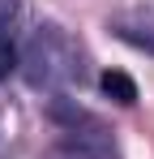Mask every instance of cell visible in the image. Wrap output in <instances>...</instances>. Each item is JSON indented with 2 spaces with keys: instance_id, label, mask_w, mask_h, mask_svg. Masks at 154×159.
<instances>
[{
  "instance_id": "cell-1",
  "label": "cell",
  "mask_w": 154,
  "mask_h": 159,
  "mask_svg": "<svg viewBox=\"0 0 154 159\" xmlns=\"http://www.w3.org/2000/svg\"><path fill=\"white\" fill-rule=\"evenodd\" d=\"M77 73V52L56 26H43L26 48V78L34 86H60Z\"/></svg>"
},
{
  "instance_id": "cell-2",
  "label": "cell",
  "mask_w": 154,
  "mask_h": 159,
  "mask_svg": "<svg viewBox=\"0 0 154 159\" xmlns=\"http://www.w3.org/2000/svg\"><path fill=\"white\" fill-rule=\"evenodd\" d=\"M99 86H103V95L116 99V103H137V82L128 78V73H120V69H107L99 78Z\"/></svg>"
},
{
  "instance_id": "cell-3",
  "label": "cell",
  "mask_w": 154,
  "mask_h": 159,
  "mask_svg": "<svg viewBox=\"0 0 154 159\" xmlns=\"http://www.w3.org/2000/svg\"><path fill=\"white\" fill-rule=\"evenodd\" d=\"M13 69H17V48H13V39H9V34H0V82L9 78Z\"/></svg>"
}]
</instances>
